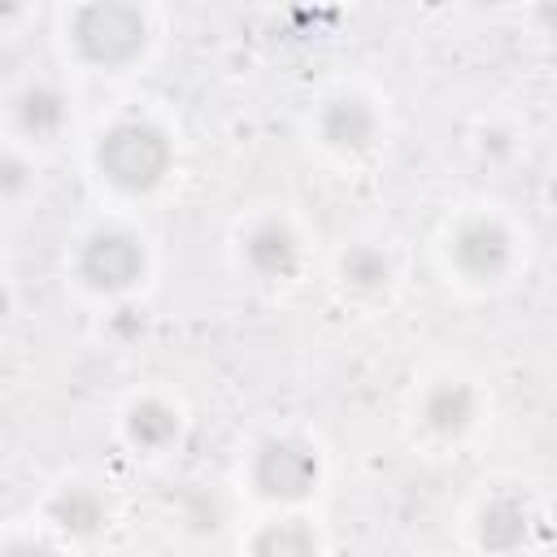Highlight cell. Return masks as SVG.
Masks as SVG:
<instances>
[{"label": "cell", "mask_w": 557, "mask_h": 557, "mask_svg": "<svg viewBox=\"0 0 557 557\" xmlns=\"http://www.w3.org/2000/svg\"><path fill=\"white\" fill-rule=\"evenodd\" d=\"M17 122L26 135L44 139V135H57L65 126V96L48 83H35L17 96Z\"/></svg>", "instance_id": "cell-11"}, {"label": "cell", "mask_w": 557, "mask_h": 557, "mask_svg": "<svg viewBox=\"0 0 557 557\" xmlns=\"http://www.w3.org/2000/svg\"><path fill=\"white\" fill-rule=\"evenodd\" d=\"M339 274H344V283L357 287V292H379V287H387V278H392V265H387V257H383L379 248L357 244V248H348V252L339 257Z\"/></svg>", "instance_id": "cell-14"}, {"label": "cell", "mask_w": 557, "mask_h": 557, "mask_svg": "<svg viewBox=\"0 0 557 557\" xmlns=\"http://www.w3.org/2000/svg\"><path fill=\"white\" fill-rule=\"evenodd\" d=\"M126 435L139 444V448H165L174 435H178V418L170 405L161 400H139L126 418Z\"/></svg>", "instance_id": "cell-13"}, {"label": "cell", "mask_w": 557, "mask_h": 557, "mask_svg": "<svg viewBox=\"0 0 557 557\" xmlns=\"http://www.w3.org/2000/svg\"><path fill=\"white\" fill-rule=\"evenodd\" d=\"M527 531H531V518L513 496H496L479 513V544L487 553H513L527 540Z\"/></svg>", "instance_id": "cell-8"}, {"label": "cell", "mask_w": 557, "mask_h": 557, "mask_svg": "<svg viewBox=\"0 0 557 557\" xmlns=\"http://www.w3.org/2000/svg\"><path fill=\"white\" fill-rule=\"evenodd\" d=\"M553 200H557V183H553Z\"/></svg>", "instance_id": "cell-18"}, {"label": "cell", "mask_w": 557, "mask_h": 557, "mask_svg": "<svg viewBox=\"0 0 557 557\" xmlns=\"http://www.w3.org/2000/svg\"><path fill=\"white\" fill-rule=\"evenodd\" d=\"M70 39H74V48H78L83 61H91L100 70H117V65H126V61H135L144 52L148 17L135 4L96 0V4L74 9Z\"/></svg>", "instance_id": "cell-1"}, {"label": "cell", "mask_w": 557, "mask_h": 557, "mask_svg": "<svg viewBox=\"0 0 557 557\" xmlns=\"http://www.w3.org/2000/svg\"><path fill=\"white\" fill-rule=\"evenodd\" d=\"M252 483L270 500H305L318 487V457L300 440H265L252 457Z\"/></svg>", "instance_id": "cell-3"}, {"label": "cell", "mask_w": 557, "mask_h": 557, "mask_svg": "<svg viewBox=\"0 0 557 557\" xmlns=\"http://www.w3.org/2000/svg\"><path fill=\"white\" fill-rule=\"evenodd\" d=\"M100 174L122 191H148L170 170V139L152 122H113L96 144Z\"/></svg>", "instance_id": "cell-2"}, {"label": "cell", "mask_w": 557, "mask_h": 557, "mask_svg": "<svg viewBox=\"0 0 557 557\" xmlns=\"http://www.w3.org/2000/svg\"><path fill=\"white\" fill-rule=\"evenodd\" d=\"M474 418V392L466 383H435L422 400V422L440 435H457L466 431Z\"/></svg>", "instance_id": "cell-9"}, {"label": "cell", "mask_w": 557, "mask_h": 557, "mask_svg": "<svg viewBox=\"0 0 557 557\" xmlns=\"http://www.w3.org/2000/svg\"><path fill=\"white\" fill-rule=\"evenodd\" d=\"M379 122H374V109L357 96H335L326 109H322V139L331 148H344V152H361L370 148Z\"/></svg>", "instance_id": "cell-6"}, {"label": "cell", "mask_w": 557, "mask_h": 557, "mask_svg": "<svg viewBox=\"0 0 557 557\" xmlns=\"http://www.w3.org/2000/svg\"><path fill=\"white\" fill-rule=\"evenodd\" d=\"M78 274L96 292H126L144 274V248L126 231H96L78 252Z\"/></svg>", "instance_id": "cell-4"}, {"label": "cell", "mask_w": 557, "mask_h": 557, "mask_svg": "<svg viewBox=\"0 0 557 557\" xmlns=\"http://www.w3.org/2000/svg\"><path fill=\"white\" fill-rule=\"evenodd\" d=\"M22 187V161H4V191H17Z\"/></svg>", "instance_id": "cell-17"}, {"label": "cell", "mask_w": 557, "mask_h": 557, "mask_svg": "<svg viewBox=\"0 0 557 557\" xmlns=\"http://www.w3.org/2000/svg\"><path fill=\"white\" fill-rule=\"evenodd\" d=\"M252 557H318V540L300 518H283L257 531Z\"/></svg>", "instance_id": "cell-12"}, {"label": "cell", "mask_w": 557, "mask_h": 557, "mask_svg": "<svg viewBox=\"0 0 557 557\" xmlns=\"http://www.w3.org/2000/svg\"><path fill=\"white\" fill-rule=\"evenodd\" d=\"M52 522L65 531V535H96L104 527V500L91 492V487H65L52 496L48 505Z\"/></svg>", "instance_id": "cell-10"}, {"label": "cell", "mask_w": 557, "mask_h": 557, "mask_svg": "<svg viewBox=\"0 0 557 557\" xmlns=\"http://www.w3.org/2000/svg\"><path fill=\"white\" fill-rule=\"evenodd\" d=\"M453 261L470 278H500L509 270V235L500 222L474 218L453 235Z\"/></svg>", "instance_id": "cell-5"}, {"label": "cell", "mask_w": 557, "mask_h": 557, "mask_svg": "<svg viewBox=\"0 0 557 557\" xmlns=\"http://www.w3.org/2000/svg\"><path fill=\"white\" fill-rule=\"evenodd\" d=\"M4 557H57V553L48 544H9Z\"/></svg>", "instance_id": "cell-16"}, {"label": "cell", "mask_w": 557, "mask_h": 557, "mask_svg": "<svg viewBox=\"0 0 557 557\" xmlns=\"http://www.w3.org/2000/svg\"><path fill=\"white\" fill-rule=\"evenodd\" d=\"M244 257H248V265H252L257 274H265V278H287V274H296V265H300V244H296V235H292L287 226L261 222V226L248 231Z\"/></svg>", "instance_id": "cell-7"}, {"label": "cell", "mask_w": 557, "mask_h": 557, "mask_svg": "<svg viewBox=\"0 0 557 557\" xmlns=\"http://www.w3.org/2000/svg\"><path fill=\"white\" fill-rule=\"evenodd\" d=\"M113 326H117L122 335H131V331H139V326H144V313H139V309H131V305H122V309H117V318H113Z\"/></svg>", "instance_id": "cell-15"}]
</instances>
